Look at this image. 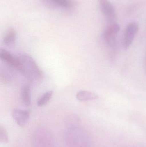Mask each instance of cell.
Instances as JSON below:
<instances>
[{"instance_id":"obj_9","label":"cell","mask_w":146,"mask_h":147,"mask_svg":"<svg viewBox=\"0 0 146 147\" xmlns=\"http://www.w3.org/2000/svg\"><path fill=\"white\" fill-rule=\"evenodd\" d=\"M17 39V33L16 31L13 28H10L6 33L3 39L4 45L9 47H14Z\"/></svg>"},{"instance_id":"obj_5","label":"cell","mask_w":146,"mask_h":147,"mask_svg":"<svg viewBox=\"0 0 146 147\" xmlns=\"http://www.w3.org/2000/svg\"><path fill=\"white\" fill-rule=\"evenodd\" d=\"M34 147H52L51 135L45 130H39L35 134L33 140Z\"/></svg>"},{"instance_id":"obj_11","label":"cell","mask_w":146,"mask_h":147,"mask_svg":"<svg viewBox=\"0 0 146 147\" xmlns=\"http://www.w3.org/2000/svg\"><path fill=\"white\" fill-rule=\"evenodd\" d=\"M21 98L23 104L26 106L31 105V90L30 87L27 85H25L21 88Z\"/></svg>"},{"instance_id":"obj_4","label":"cell","mask_w":146,"mask_h":147,"mask_svg":"<svg viewBox=\"0 0 146 147\" xmlns=\"http://www.w3.org/2000/svg\"><path fill=\"white\" fill-rule=\"evenodd\" d=\"M139 30V24L135 22H131L127 25L123 37V47L124 50H127L130 47Z\"/></svg>"},{"instance_id":"obj_12","label":"cell","mask_w":146,"mask_h":147,"mask_svg":"<svg viewBox=\"0 0 146 147\" xmlns=\"http://www.w3.org/2000/svg\"><path fill=\"white\" fill-rule=\"evenodd\" d=\"M53 94V91H49L44 93L37 101V106L42 107L46 105L51 99Z\"/></svg>"},{"instance_id":"obj_1","label":"cell","mask_w":146,"mask_h":147,"mask_svg":"<svg viewBox=\"0 0 146 147\" xmlns=\"http://www.w3.org/2000/svg\"><path fill=\"white\" fill-rule=\"evenodd\" d=\"M18 58L20 62L19 68L28 80L34 81L42 79L43 76V71L31 56L23 54Z\"/></svg>"},{"instance_id":"obj_10","label":"cell","mask_w":146,"mask_h":147,"mask_svg":"<svg viewBox=\"0 0 146 147\" xmlns=\"http://www.w3.org/2000/svg\"><path fill=\"white\" fill-rule=\"evenodd\" d=\"M77 100L81 102L92 101L98 99L99 96L96 93L87 90H81L76 94Z\"/></svg>"},{"instance_id":"obj_13","label":"cell","mask_w":146,"mask_h":147,"mask_svg":"<svg viewBox=\"0 0 146 147\" xmlns=\"http://www.w3.org/2000/svg\"><path fill=\"white\" fill-rule=\"evenodd\" d=\"M9 142L8 135L6 129L1 125L0 126V142L3 144H7Z\"/></svg>"},{"instance_id":"obj_2","label":"cell","mask_w":146,"mask_h":147,"mask_svg":"<svg viewBox=\"0 0 146 147\" xmlns=\"http://www.w3.org/2000/svg\"><path fill=\"white\" fill-rule=\"evenodd\" d=\"M119 24L115 22L110 23L102 33V38L105 42L110 47L115 45L117 34L120 31Z\"/></svg>"},{"instance_id":"obj_7","label":"cell","mask_w":146,"mask_h":147,"mask_svg":"<svg viewBox=\"0 0 146 147\" xmlns=\"http://www.w3.org/2000/svg\"><path fill=\"white\" fill-rule=\"evenodd\" d=\"M12 116L17 124L19 127H25L30 119V113L27 111L18 109L13 110Z\"/></svg>"},{"instance_id":"obj_3","label":"cell","mask_w":146,"mask_h":147,"mask_svg":"<svg viewBox=\"0 0 146 147\" xmlns=\"http://www.w3.org/2000/svg\"><path fill=\"white\" fill-rule=\"evenodd\" d=\"M99 8L104 16L110 23L115 22L116 11L114 4L109 0H99Z\"/></svg>"},{"instance_id":"obj_14","label":"cell","mask_w":146,"mask_h":147,"mask_svg":"<svg viewBox=\"0 0 146 147\" xmlns=\"http://www.w3.org/2000/svg\"><path fill=\"white\" fill-rule=\"evenodd\" d=\"M138 7V5H137V4H134V5H132L131 7H129V8L128 10L129 12H131V11H133L135 9V8L136 9V7Z\"/></svg>"},{"instance_id":"obj_6","label":"cell","mask_w":146,"mask_h":147,"mask_svg":"<svg viewBox=\"0 0 146 147\" xmlns=\"http://www.w3.org/2000/svg\"><path fill=\"white\" fill-rule=\"evenodd\" d=\"M47 7L51 8L59 9H71L75 7L76 2L75 0H41Z\"/></svg>"},{"instance_id":"obj_15","label":"cell","mask_w":146,"mask_h":147,"mask_svg":"<svg viewBox=\"0 0 146 147\" xmlns=\"http://www.w3.org/2000/svg\"><path fill=\"white\" fill-rule=\"evenodd\" d=\"M144 69L146 73V53L144 59Z\"/></svg>"},{"instance_id":"obj_8","label":"cell","mask_w":146,"mask_h":147,"mask_svg":"<svg viewBox=\"0 0 146 147\" xmlns=\"http://www.w3.org/2000/svg\"><path fill=\"white\" fill-rule=\"evenodd\" d=\"M0 58L9 66L19 67L20 62L19 58L14 57L9 52L5 49H1L0 51Z\"/></svg>"}]
</instances>
